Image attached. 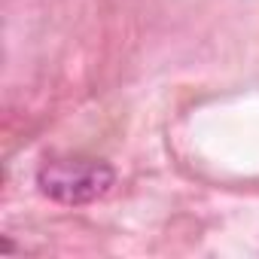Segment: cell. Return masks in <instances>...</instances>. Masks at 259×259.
I'll use <instances>...</instances> for the list:
<instances>
[{
  "mask_svg": "<svg viewBox=\"0 0 259 259\" xmlns=\"http://www.w3.org/2000/svg\"><path fill=\"white\" fill-rule=\"evenodd\" d=\"M116 174L107 162L95 159H55L40 168V189L61 204H89L110 192Z\"/></svg>",
  "mask_w": 259,
  "mask_h": 259,
  "instance_id": "6da1fadb",
  "label": "cell"
}]
</instances>
